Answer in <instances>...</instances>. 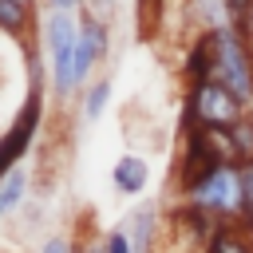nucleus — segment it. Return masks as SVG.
<instances>
[{"label": "nucleus", "instance_id": "obj_10", "mask_svg": "<svg viewBox=\"0 0 253 253\" xmlns=\"http://www.w3.org/2000/svg\"><path fill=\"white\" fill-rule=\"evenodd\" d=\"M28 190H32V170H28V162H24V166H16V170L0 182V221L12 217V213L28 202Z\"/></svg>", "mask_w": 253, "mask_h": 253}, {"label": "nucleus", "instance_id": "obj_9", "mask_svg": "<svg viewBox=\"0 0 253 253\" xmlns=\"http://www.w3.org/2000/svg\"><path fill=\"white\" fill-rule=\"evenodd\" d=\"M99 63H103V59H99V47H95L91 32L79 24L75 51H71V71H75V83H79V91H87V87H91V75H95V67H99Z\"/></svg>", "mask_w": 253, "mask_h": 253}, {"label": "nucleus", "instance_id": "obj_14", "mask_svg": "<svg viewBox=\"0 0 253 253\" xmlns=\"http://www.w3.org/2000/svg\"><path fill=\"white\" fill-rule=\"evenodd\" d=\"M115 12H119V0H79V16L83 20H95V24H115Z\"/></svg>", "mask_w": 253, "mask_h": 253}, {"label": "nucleus", "instance_id": "obj_5", "mask_svg": "<svg viewBox=\"0 0 253 253\" xmlns=\"http://www.w3.org/2000/svg\"><path fill=\"white\" fill-rule=\"evenodd\" d=\"M178 202H186V206H194V210L217 217L221 225H237L241 213H245V206H241V182H237V166H221V170L206 174V178L194 182Z\"/></svg>", "mask_w": 253, "mask_h": 253}, {"label": "nucleus", "instance_id": "obj_8", "mask_svg": "<svg viewBox=\"0 0 253 253\" xmlns=\"http://www.w3.org/2000/svg\"><path fill=\"white\" fill-rule=\"evenodd\" d=\"M36 28H40V20H36V4H24V0H0V32H4V36L28 43V40H36V36H32Z\"/></svg>", "mask_w": 253, "mask_h": 253}, {"label": "nucleus", "instance_id": "obj_7", "mask_svg": "<svg viewBox=\"0 0 253 253\" xmlns=\"http://www.w3.org/2000/svg\"><path fill=\"white\" fill-rule=\"evenodd\" d=\"M111 182H115V190H119L123 198H138V194L150 186V162L130 150V154H123V158L111 166Z\"/></svg>", "mask_w": 253, "mask_h": 253}, {"label": "nucleus", "instance_id": "obj_6", "mask_svg": "<svg viewBox=\"0 0 253 253\" xmlns=\"http://www.w3.org/2000/svg\"><path fill=\"white\" fill-rule=\"evenodd\" d=\"M126 229V241H130V253H154L158 249V237H162V206L158 202H142L126 213L123 221Z\"/></svg>", "mask_w": 253, "mask_h": 253}, {"label": "nucleus", "instance_id": "obj_21", "mask_svg": "<svg viewBox=\"0 0 253 253\" xmlns=\"http://www.w3.org/2000/svg\"><path fill=\"white\" fill-rule=\"evenodd\" d=\"M43 4H47V8H59V12H75L79 0H43Z\"/></svg>", "mask_w": 253, "mask_h": 253}, {"label": "nucleus", "instance_id": "obj_15", "mask_svg": "<svg viewBox=\"0 0 253 253\" xmlns=\"http://www.w3.org/2000/svg\"><path fill=\"white\" fill-rule=\"evenodd\" d=\"M237 182H241V206H245V213H241L237 225H253V162L237 166Z\"/></svg>", "mask_w": 253, "mask_h": 253}, {"label": "nucleus", "instance_id": "obj_13", "mask_svg": "<svg viewBox=\"0 0 253 253\" xmlns=\"http://www.w3.org/2000/svg\"><path fill=\"white\" fill-rule=\"evenodd\" d=\"M229 134H233V146H237V166L253 162V111H245V119L237 126H229Z\"/></svg>", "mask_w": 253, "mask_h": 253}, {"label": "nucleus", "instance_id": "obj_4", "mask_svg": "<svg viewBox=\"0 0 253 253\" xmlns=\"http://www.w3.org/2000/svg\"><path fill=\"white\" fill-rule=\"evenodd\" d=\"M43 111H47L43 87H28V95H24L12 126H4V134H0V182L16 166H24V158L32 154V146L40 138V126H43Z\"/></svg>", "mask_w": 253, "mask_h": 253}, {"label": "nucleus", "instance_id": "obj_17", "mask_svg": "<svg viewBox=\"0 0 253 253\" xmlns=\"http://www.w3.org/2000/svg\"><path fill=\"white\" fill-rule=\"evenodd\" d=\"M103 245H107V253H130V241H126L123 225H115L111 233H103Z\"/></svg>", "mask_w": 253, "mask_h": 253}, {"label": "nucleus", "instance_id": "obj_20", "mask_svg": "<svg viewBox=\"0 0 253 253\" xmlns=\"http://www.w3.org/2000/svg\"><path fill=\"white\" fill-rule=\"evenodd\" d=\"M79 253H107V245H103V233H99V237H91V241H79Z\"/></svg>", "mask_w": 253, "mask_h": 253}, {"label": "nucleus", "instance_id": "obj_16", "mask_svg": "<svg viewBox=\"0 0 253 253\" xmlns=\"http://www.w3.org/2000/svg\"><path fill=\"white\" fill-rule=\"evenodd\" d=\"M40 253H79V241H75L71 233H51V237L40 245Z\"/></svg>", "mask_w": 253, "mask_h": 253}, {"label": "nucleus", "instance_id": "obj_3", "mask_svg": "<svg viewBox=\"0 0 253 253\" xmlns=\"http://www.w3.org/2000/svg\"><path fill=\"white\" fill-rule=\"evenodd\" d=\"M245 119V107L213 79L186 83V103H182V134L194 126H237Z\"/></svg>", "mask_w": 253, "mask_h": 253}, {"label": "nucleus", "instance_id": "obj_11", "mask_svg": "<svg viewBox=\"0 0 253 253\" xmlns=\"http://www.w3.org/2000/svg\"><path fill=\"white\" fill-rule=\"evenodd\" d=\"M111 75H99V79H91V87L83 91V99H79V115H83V123H99L103 119V111H107V103H111Z\"/></svg>", "mask_w": 253, "mask_h": 253}, {"label": "nucleus", "instance_id": "obj_18", "mask_svg": "<svg viewBox=\"0 0 253 253\" xmlns=\"http://www.w3.org/2000/svg\"><path fill=\"white\" fill-rule=\"evenodd\" d=\"M233 32H237V36H241V43L253 51V8H249L241 20H237V28H233Z\"/></svg>", "mask_w": 253, "mask_h": 253}, {"label": "nucleus", "instance_id": "obj_12", "mask_svg": "<svg viewBox=\"0 0 253 253\" xmlns=\"http://www.w3.org/2000/svg\"><path fill=\"white\" fill-rule=\"evenodd\" d=\"M206 253H253V225H225L213 233Z\"/></svg>", "mask_w": 253, "mask_h": 253}, {"label": "nucleus", "instance_id": "obj_22", "mask_svg": "<svg viewBox=\"0 0 253 253\" xmlns=\"http://www.w3.org/2000/svg\"><path fill=\"white\" fill-rule=\"evenodd\" d=\"M178 4H186V0H178Z\"/></svg>", "mask_w": 253, "mask_h": 253}, {"label": "nucleus", "instance_id": "obj_19", "mask_svg": "<svg viewBox=\"0 0 253 253\" xmlns=\"http://www.w3.org/2000/svg\"><path fill=\"white\" fill-rule=\"evenodd\" d=\"M249 8H253V0H225V12H229V24L237 28V20H241V16L249 12Z\"/></svg>", "mask_w": 253, "mask_h": 253}, {"label": "nucleus", "instance_id": "obj_2", "mask_svg": "<svg viewBox=\"0 0 253 253\" xmlns=\"http://www.w3.org/2000/svg\"><path fill=\"white\" fill-rule=\"evenodd\" d=\"M206 43H210V79L221 83L249 111L253 107V51L241 43L233 28L206 32Z\"/></svg>", "mask_w": 253, "mask_h": 253}, {"label": "nucleus", "instance_id": "obj_1", "mask_svg": "<svg viewBox=\"0 0 253 253\" xmlns=\"http://www.w3.org/2000/svg\"><path fill=\"white\" fill-rule=\"evenodd\" d=\"M75 36H79V16L75 12L47 8L40 16V43H43V59H47V79H51V95L59 103H79L83 99V91L75 83V71H71Z\"/></svg>", "mask_w": 253, "mask_h": 253}]
</instances>
